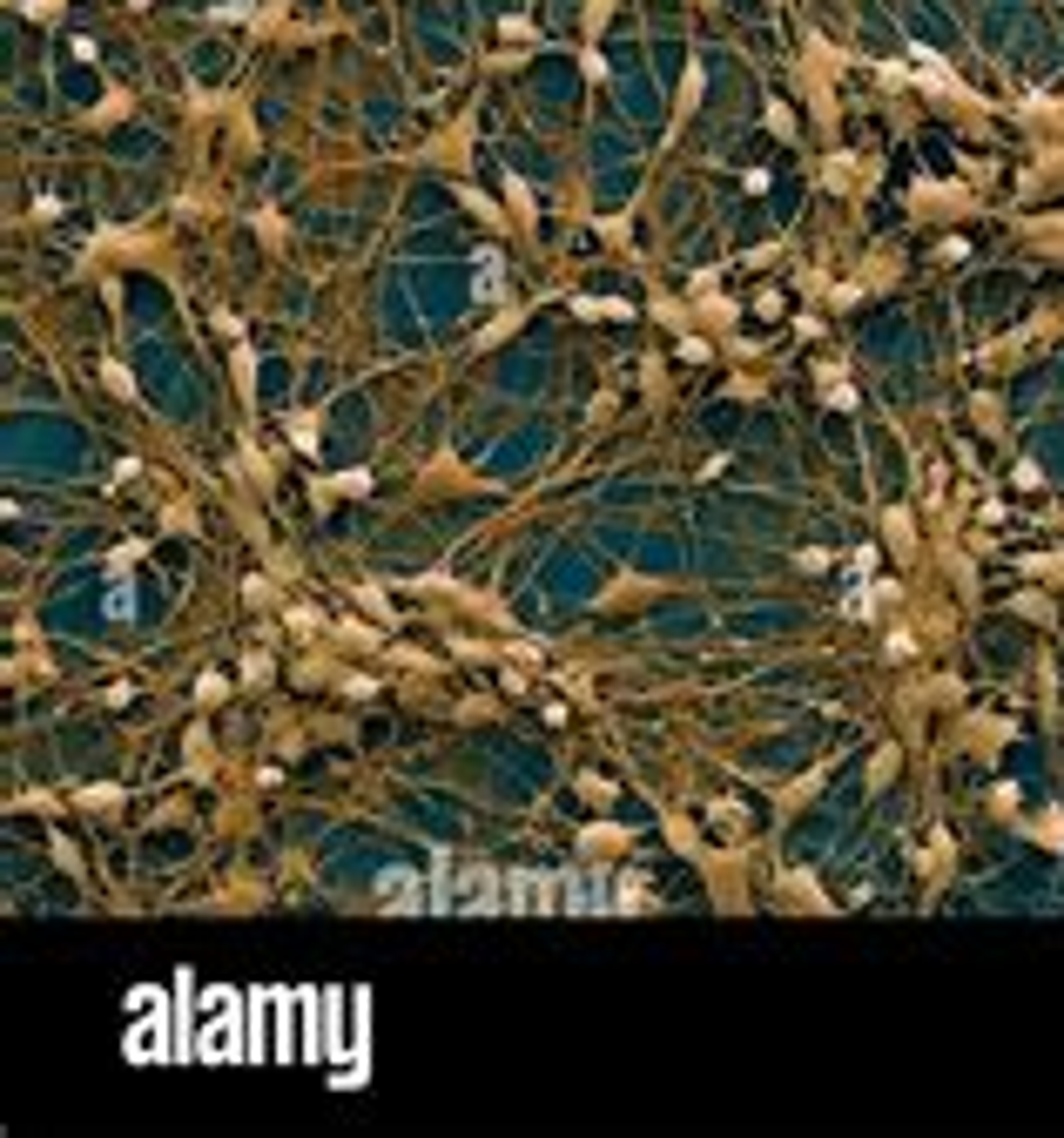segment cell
<instances>
[{
    "mask_svg": "<svg viewBox=\"0 0 1064 1138\" xmlns=\"http://www.w3.org/2000/svg\"><path fill=\"white\" fill-rule=\"evenodd\" d=\"M479 297H498V250H479Z\"/></svg>",
    "mask_w": 1064,
    "mask_h": 1138,
    "instance_id": "cell-2",
    "label": "cell"
},
{
    "mask_svg": "<svg viewBox=\"0 0 1064 1138\" xmlns=\"http://www.w3.org/2000/svg\"><path fill=\"white\" fill-rule=\"evenodd\" d=\"M317 1058H350V1044H343V990H324V1004H317Z\"/></svg>",
    "mask_w": 1064,
    "mask_h": 1138,
    "instance_id": "cell-1",
    "label": "cell"
},
{
    "mask_svg": "<svg viewBox=\"0 0 1064 1138\" xmlns=\"http://www.w3.org/2000/svg\"><path fill=\"white\" fill-rule=\"evenodd\" d=\"M216 7H223V14H243V7H250V0H216Z\"/></svg>",
    "mask_w": 1064,
    "mask_h": 1138,
    "instance_id": "cell-3",
    "label": "cell"
}]
</instances>
